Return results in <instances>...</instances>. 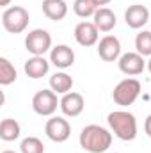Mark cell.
Instances as JSON below:
<instances>
[{
	"label": "cell",
	"instance_id": "obj_18",
	"mask_svg": "<svg viewBox=\"0 0 151 153\" xmlns=\"http://www.w3.org/2000/svg\"><path fill=\"white\" fill-rule=\"evenodd\" d=\"M21 134V126L16 119L13 117H5L2 119L0 123V139L5 141V143H11V141H16Z\"/></svg>",
	"mask_w": 151,
	"mask_h": 153
},
{
	"label": "cell",
	"instance_id": "obj_12",
	"mask_svg": "<svg viewBox=\"0 0 151 153\" xmlns=\"http://www.w3.org/2000/svg\"><path fill=\"white\" fill-rule=\"evenodd\" d=\"M124 22L130 29L139 30L150 22V9L141 4H133L124 11Z\"/></svg>",
	"mask_w": 151,
	"mask_h": 153
},
{
	"label": "cell",
	"instance_id": "obj_11",
	"mask_svg": "<svg viewBox=\"0 0 151 153\" xmlns=\"http://www.w3.org/2000/svg\"><path fill=\"white\" fill-rule=\"evenodd\" d=\"M84 107H85V100L80 93H75V91H70L66 94H62L61 98V111L62 114L68 116V117H76L84 112Z\"/></svg>",
	"mask_w": 151,
	"mask_h": 153
},
{
	"label": "cell",
	"instance_id": "obj_27",
	"mask_svg": "<svg viewBox=\"0 0 151 153\" xmlns=\"http://www.w3.org/2000/svg\"><path fill=\"white\" fill-rule=\"evenodd\" d=\"M2 153H16V152H11V150H5V152H2Z\"/></svg>",
	"mask_w": 151,
	"mask_h": 153
},
{
	"label": "cell",
	"instance_id": "obj_21",
	"mask_svg": "<svg viewBox=\"0 0 151 153\" xmlns=\"http://www.w3.org/2000/svg\"><path fill=\"white\" fill-rule=\"evenodd\" d=\"M135 50L142 57H151V30H141L135 36Z\"/></svg>",
	"mask_w": 151,
	"mask_h": 153
},
{
	"label": "cell",
	"instance_id": "obj_5",
	"mask_svg": "<svg viewBox=\"0 0 151 153\" xmlns=\"http://www.w3.org/2000/svg\"><path fill=\"white\" fill-rule=\"evenodd\" d=\"M57 107H61V100L52 89H41L32 96V109L39 116H53Z\"/></svg>",
	"mask_w": 151,
	"mask_h": 153
},
{
	"label": "cell",
	"instance_id": "obj_7",
	"mask_svg": "<svg viewBox=\"0 0 151 153\" xmlns=\"http://www.w3.org/2000/svg\"><path fill=\"white\" fill-rule=\"evenodd\" d=\"M44 134L53 143H66L71 135V125L62 116H50L44 125Z\"/></svg>",
	"mask_w": 151,
	"mask_h": 153
},
{
	"label": "cell",
	"instance_id": "obj_24",
	"mask_svg": "<svg viewBox=\"0 0 151 153\" xmlns=\"http://www.w3.org/2000/svg\"><path fill=\"white\" fill-rule=\"evenodd\" d=\"M112 0H94V4L98 5V7H105V5H109Z\"/></svg>",
	"mask_w": 151,
	"mask_h": 153
},
{
	"label": "cell",
	"instance_id": "obj_17",
	"mask_svg": "<svg viewBox=\"0 0 151 153\" xmlns=\"http://www.w3.org/2000/svg\"><path fill=\"white\" fill-rule=\"evenodd\" d=\"M73 78L71 75L64 73V71H57L50 76V89L57 94H66L73 89Z\"/></svg>",
	"mask_w": 151,
	"mask_h": 153
},
{
	"label": "cell",
	"instance_id": "obj_8",
	"mask_svg": "<svg viewBox=\"0 0 151 153\" xmlns=\"http://www.w3.org/2000/svg\"><path fill=\"white\" fill-rule=\"evenodd\" d=\"M146 61L141 53L137 52H126L119 57L117 61V66H119V71L124 73L126 76H137L141 75L144 70H146Z\"/></svg>",
	"mask_w": 151,
	"mask_h": 153
},
{
	"label": "cell",
	"instance_id": "obj_19",
	"mask_svg": "<svg viewBox=\"0 0 151 153\" xmlns=\"http://www.w3.org/2000/svg\"><path fill=\"white\" fill-rule=\"evenodd\" d=\"M18 71L13 66V62L5 57H0V85H11L13 82H16Z\"/></svg>",
	"mask_w": 151,
	"mask_h": 153
},
{
	"label": "cell",
	"instance_id": "obj_22",
	"mask_svg": "<svg viewBox=\"0 0 151 153\" xmlns=\"http://www.w3.org/2000/svg\"><path fill=\"white\" fill-rule=\"evenodd\" d=\"M20 152L21 153H44V144L41 143L38 137H25L20 144Z\"/></svg>",
	"mask_w": 151,
	"mask_h": 153
},
{
	"label": "cell",
	"instance_id": "obj_20",
	"mask_svg": "<svg viewBox=\"0 0 151 153\" xmlns=\"http://www.w3.org/2000/svg\"><path fill=\"white\" fill-rule=\"evenodd\" d=\"M100 7L94 4V0H75L73 2V11L78 18H89L94 16V13Z\"/></svg>",
	"mask_w": 151,
	"mask_h": 153
},
{
	"label": "cell",
	"instance_id": "obj_15",
	"mask_svg": "<svg viewBox=\"0 0 151 153\" xmlns=\"http://www.w3.org/2000/svg\"><path fill=\"white\" fill-rule=\"evenodd\" d=\"M43 14L52 22H61L68 14V4L64 0H43Z\"/></svg>",
	"mask_w": 151,
	"mask_h": 153
},
{
	"label": "cell",
	"instance_id": "obj_6",
	"mask_svg": "<svg viewBox=\"0 0 151 153\" xmlns=\"http://www.w3.org/2000/svg\"><path fill=\"white\" fill-rule=\"evenodd\" d=\"M25 50L32 55H44L52 50V36L44 29H34L25 36Z\"/></svg>",
	"mask_w": 151,
	"mask_h": 153
},
{
	"label": "cell",
	"instance_id": "obj_25",
	"mask_svg": "<svg viewBox=\"0 0 151 153\" xmlns=\"http://www.w3.org/2000/svg\"><path fill=\"white\" fill-rule=\"evenodd\" d=\"M9 4H11V0H0V5H2V7H7Z\"/></svg>",
	"mask_w": 151,
	"mask_h": 153
},
{
	"label": "cell",
	"instance_id": "obj_26",
	"mask_svg": "<svg viewBox=\"0 0 151 153\" xmlns=\"http://www.w3.org/2000/svg\"><path fill=\"white\" fill-rule=\"evenodd\" d=\"M146 68L150 70V73H151V57H150V61H148V64H146Z\"/></svg>",
	"mask_w": 151,
	"mask_h": 153
},
{
	"label": "cell",
	"instance_id": "obj_16",
	"mask_svg": "<svg viewBox=\"0 0 151 153\" xmlns=\"http://www.w3.org/2000/svg\"><path fill=\"white\" fill-rule=\"evenodd\" d=\"M93 23L98 27L100 32H110L114 27L117 25V18H115V14H114L112 9H109V7H100V9L94 13V16H93Z\"/></svg>",
	"mask_w": 151,
	"mask_h": 153
},
{
	"label": "cell",
	"instance_id": "obj_1",
	"mask_svg": "<svg viewBox=\"0 0 151 153\" xmlns=\"http://www.w3.org/2000/svg\"><path fill=\"white\" fill-rule=\"evenodd\" d=\"M78 143L87 153H105L112 144V134L100 125H87L82 128Z\"/></svg>",
	"mask_w": 151,
	"mask_h": 153
},
{
	"label": "cell",
	"instance_id": "obj_9",
	"mask_svg": "<svg viewBox=\"0 0 151 153\" xmlns=\"http://www.w3.org/2000/svg\"><path fill=\"white\" fill-rule=\"evenodd\" d=\"M98 55L101 61L105 62H114V61H119V57L123 55L121 53V41L112 36V34H107L98 41Z\"/></svg>",
	"mask_w": 151,
	"mask_h": 153
},
{
	"label": "cell",
	"instance_id": "obj_10",
	"mask_svg": "<svg viewBox=\"0 0 151 153\" xmlns=\"http://www.w3.org/2000/svg\"><path fill=\"white\" fill-rule=\"evenodd\" d=\"M98 39H100V30L93 22H80L75 27V41L80 46L84 48L94 46L98 45Z\"/></svg>",
	"mask_w": 151,
	"mask_h": 153
},
{
	"label": "cell",
	"instance_id": "obj_3",
	"mask_svg": "<svg viewBox=\"0 0 151 153\" xmlns=\"http://www.w3.org/2000/svg\"><path fill=\"white\" fill-rule=\"evenodd\" d=\"M29 22H30L29 11L25 7H21V5L7 7L2 13V27L9 34H21L29 27Z\"/></svg>",
	"mask_w": 151,
	"mask_h": 153
},
{
	"label": "cell",
	"instance_id": "obj_2",
	"mask_svg": "<svg viewBox=\"0 0 151 153\" xmlns=\"http://www.w3.org/2000/svg\"><path fill=\"white\" fill-rule=\"evenodd\" d=\"M112 134L121 141H133L137 137V119L128 111H114L107 116Z\"/></svg>",
	"mask_w": 151,
	"mask_h": 153
},
{
	"label": "cell",
	"instance_id": "obj_4",
	"mask_svg": "<svg viewBox=\"0 0 151 153\" xmlns=\"http://www.w3.org/2000/svg\"><path fill=\"white\" fill-rule=\"evenodd\" d=\"M141 89H142V85H141V82L137 78H124L114 87L112 100L121 107H128L139 98Z\"/></svg>",
	"mask_w": 151,
	"mask_h": 153
},
{
	"label": "cell",
	"instance_id": "obj_14",
	"mask_svg": "<svg viewBox=\"0 0 151 153\" xmlns=\"http://www.w3.org/2000/svg\"><path fill=\"white\" fill-rule=\"evenodd\" d=\"M50 64H52V62L46 61L44 55H32L30 59L25 61L23 70H25V73H27L29 78L38 80V78H43L44 75H48V71H50Z\"/></svg>",
	"mask_w": 151,
	"mask_h": 153
},
{
	"label": "cell",
	"instance_id": "obj_28",
	"mask_svg": "<svg viewBox=\"0 0 151 153\" xmlns=\"http://www.w3.org/2000/svg\"><path fill=\"white\" fill-rule=\"evenodd\" d=\"M114 153H115V152H114Z\"/></svg>",
	"mask_w": 151,
	"mask_h": 153
},
{
	"label": "cell",
	"instance_id": "obj_23",
	"mask_svg": "<svg viewBox=\"0 0 151 153\" xmlns=\"http://www.w3.org/2000/svg\"><path fill=\"white\" fill-rule=\"evenodd\" d=\"M144 132H146V135L151 139V114L146 117V121H144Z\"/></svg>",
	"mask_w": 151,
	"mask_h": 153
},
{
	"label": "cell",
	"instance_id": "obj_13",
	"mask_svg": "<svg viewBox=\"0 0 151 153\" xmlns=\"http://www.w3.org/2000/svg\"><path fill=\"white\" fill-rule=\"evenodd\" d=\"M50 62L59 70L71 68L75 64V52L68 45H57L50 50Z\"/></svg>",
	"mask_w": 151,
	"mask_h": 153
}]
</instances>
